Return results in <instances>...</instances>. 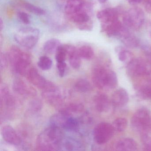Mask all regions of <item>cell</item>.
I'll return each instance as SVG.
<instances>
[{"instance_id":"7bdbcfd3","label":"cell","mask_w":151,"mask_h":151,"mask_svg":"<svg viewBox=\"0 0 151 151\" xmlns=\"http://www.w3.org/2000/svg\"><path fill=\"white\" fill-rule=\"evenodd\" d=\"M3 28H4V23H3L2 19L1 18L0 19V30H1V31L2 30Z\"/></svg>"},{"instance_id":"ee69618b","label":"cell","mask_w":151,"mask_h":151,"mask_svg":"<svg viewBox=\"0 0 151 151\" xmlns=\"http://www.w3.org/2000/svg\"><path fill=\"white\" fill-rule=\"evenodd\" d=\"M148 32H149V34H150V36L151 37V22H149V24H148Z\"/></svg>"},{"instance_id":"30bf717a","label":"cell","mask_w":151,"mask_h":151,"mask_svg":"<svg viewBox=\"0 0 151 151\" xmlns=\"http://www.w3.org/2000/svg\"><path fill=\"white\" fill-rule=\"evenodd\" d=\"M109 70L101 65L93 68L92 72V79L94 85L99 89L106 88Z\"/></svg>"},{"instance_id":"4dcf8cb0","label":"cell","mask_w":151,"mask_h":151,"mask_svg":"<svg viewBox=\"0 0 151 151\" xmlns=\"http://www.w3.org/2000/svg\"><path fill=\"white\" fill-rule=\"evenodd\" d=\"M113 128L116 131L122 132L125 130L128 126V121L122 117L116 118L112 124Z\"/></svg>"},{"instance_id":"e0dca14e","label":"cell","mask_w":151,"mask_h":151,"mask_svg":"<svg viewBox=\"0 0 151 151\" xmlns=\"http://www.w3.org/2000/svg\"><path fill=\"white\" fill-rule=\"evenodd\" d=\"M93 102L95 108L99 112H106L110 109V100L108 97L104 93H99L95 95Z\"/></svg>"},{"instance_id":"f1b7e54d","label":"cell","mask_w":151,"mask_h":151,"mask_svg":"<svg viewBox=\"0 0 151 151\" xmlns=\"http://www.w3.org/2000/svg\"><path fill=\"white\" fill-rule=\"evenodd\" d=\"M75 88L78 92L86 93L91 91L92 87L90 82L86 79H80L75 84Z\"/></svg>"},{"instance_id":"d4e9b609","label":"cell","mask_w":151,"mask_h":151,"mask_svg":"<svg viewBox=\"0 0 151 151\" xmlns=\"http://www.w3.org/2000/svg\"><path fill=\"white\" fill-rule=\"evenodd\" d=\"M80 121L78 119L69 116L64 122L63 129L69 131H78L80 128Z\"/></svg>"},{"instance_id":"f546056e","label":"cell","mask_w":151,"mask_h":151,"mask_svg":"<svg viewBox=\"0 0 151 151\" xmlns=\"http://www.w3.org/2000/svg\"><path fill=\"white\" fill-rule=\"evenodd\" d=\"M78 54L81 58L86 60H90L94 55V51L91 46L83 45L78 49Z\"/></svg>"},{"instance_id":"74e56055","label":"cell","mask_w":151,"mask_h":151,"mask_svg":"<svg viewBox=\"0 0 151 151\" xmlns=\"http://www.w3.org/2000/svg\"><path fill=\"white\" fill-rule=\"evenodd\" d=\"M17 17L22 22L29 24L31 23V17L28 14L24 12H19L17 14Z\"/></svg>"},{"instance_id":"83f0119b","label":"cell","mask_w":151,"mask_h":151,"mask_svg":"<svg viewBox=\"0 0 151 151\" xmlns=\"http://www.w3.org/2000/svg\"><path fill=\"white\" fill-rule=\"evenodd\" d=\"M116 51L118 53V59L122 62H130L134 58L132 53L126 50L122 47H117L116 48Z\"/></svg>"},{"instance_id":"44dd1931","label":"cell","mask_w":151,"mask_h":151,"mask_svg":"<svg viewBox=\"0 0 151 151\" xmlns=\"http://www.w3.org/2000/svg\"><path fill=\"white\" fill-rule=\"evenodd\" d=\"M83 0H68L65 7V12L69 16L74 14L84 9Z\"/></svg>"},{"instance_id":"ab89813d","label":"cell","mask_w":151,"mask_h":151,"mask_svg":"<svg viewBox=\"0 0 151 151\" xmlns=\"http://www.w3.org/2000/svg\"><path fill=\"white\" fill-rule=\"evenodd\" d=\"M8 62H9V61L7 55H6L5 54L1 53V65H0L1 70L6 68Z\"/></svg>"},{"instance_id":"d590c367","label":"cell","mask_w":151,"mask_h":151,"mask_svg":"<svg viewBox=\"0 0 151 151\" xmlns=\"http://www.w3.org/2000/svg\"><path fill=\"white\" fill-rule=\"evenodd\" d=\"M141 141L145 151H151V137L148 134L141 135Z\"/></svg>"},{"instance_id":"1f68e13d","label":"cell","mask_w":151,"mask_h":151,"mask_svg":"<svg viewBox=\"0 0 151 151\" xmlns=\"http://www.w3.org/2000/svg\"><path fill=\"white\" fill-rule=\"evenodd\" d=\"M52 64V60L47 56H42L39 59L38 66L43 70H48Z\"/></svg>"},{"instance_id":"d6986e66","label":"cell","mask_w":151,"mask_h":151,"mask_svg":"<svg viewBox=\"0 0 151 151\" xmlns=\"http://www.w3.org/2000/svg\"><path fill=\"white\" fill-rule=\"evenodd\" d=\"M70 64L74 69L79 68L81 66V57L78 54V49L75 47L70 45H65Z\"/></svg>"},{"instance_id":"3957f363","label":"cell","mask_w":151,"mask_h":151,"mask_svg":"<svg viewBox=\"0 0 151 151\" xmlns=\"http://www.w3.org/2000/svg\"><path fill=\"white\" fill-rule=\"evenodd\" d=\"M40 32L32 27H24L17 31L14 35L15 41L21 46L28 49L33 48L39 40Z\"/></svg>"},{"instance_id":"5bb4252c","label":"cell","mask_w":151,"mask_h":151,"mask_svg":"<svg viewBox=\"0 0 151 151\" xmlns=\"http://www.w3.org/2000/svg\"><path fill=\"white\" fill-rule=\"evenodd\" d=\"M4 140L10 145L18 146L22 143V139L15 130L9 125H5L1 130Z\"/></svg>"},{"instance_id":"8992f818","label":"cell","mask_w":151,"mask_h":151,"mask_svg":"<svg viewBox=\"0 0 151 151\" xmlns=\"http://www.w3.org/2000/svg\"><path fill=\"white\" fill-rule=\"evenodd\" d=\"M1 117L11 116L16 106V101L9 91L8 87L3 85L1 87Z\"/></svg>"},{"instance_id":"cb8c5ba5","label":"cell","mask_w":151,"mask_h":151,"mask_svg":"<svg viewBox=\"0 0 151 151\" xmlns=\"http://www.w3.org/2000/svg\"><path fill=\"white\" fill-rule=\"evenodd\" d=\"M84 110V106L81 103H70L60 109V111L69 116L73 114L82 113Z\"/></svg>"},{"instance_id":"7a4b0ae2","label":"cell","mask_w":151,"mask_h":151,"mask_svg":"<svg viewBox=\"0 0 151 151\" xmlns=\"http://www.w3.org/2000/svg\"><path fill=\"white\" fill-rule=\"evenodd\" d=\"M9 61L15 72L22 76H26L31 63L30 56L19 47L13 46L7 54Z\"/></svg>"},{"instance_id":"7402d4cb","label":"cell","mask_w":151,"mask_h":151,"mask_svg":"<svg viewBox=\"0 0 151 151\" xmlns=\"http://www.w3.org/2000/svg\"><path fill=\"white\" fill-rule=\"evenodd\" d=\"M83 146L77 140L72 138H63L60 144V150L78 151L82 150Z\"/></svg>"},{"instance_id":"4316f807","label":"cell","mask_w":151,"mask_h":151,"mask_svg":"<svg viewBox=\"0 0 151 151\" xmlns=\"http://www.w3.org/2000/svg\"><path fill=\"white\" fill-rule=\"evenodd\" d=\"M139 93L142 98L151 99V79L146 80L139 86Z\"/></svg>"},{"instance_id":"5b68a950","label":"cell","mask_w":151,"mask_h":151,"mask_svg":"<svg viewBox=\"0 0 151 151\" xmlns=\"http://www.w3.org/2000/svg\"><path fill=\"white\" fill-rule=\"evenodd\" d=\"M123 21L124 25L128 29L138 30L142 27L145 22V14L139 8H132L124 14Z\"/></svg>"},{"instance_id":"ac0fdd59","label":"cell","mask_w":151,"mask_h":151,"mask_svg":"<svg viewBox=\"0 0 151 151\" xmlns=\"http://www.w3.org/2000/svg\"><path fill=\"white\" fill-rule=\"evenodd\" d=\"M115 148L116 151H136L138 145L133 139L125 138L118 140L115 145Z\"/></svg>"},{"instance_id":"ffe728a7","label":"cell","mask_w":151,"mask_h":151,"mask_svg":"<svg viewBox=\"0 0 151 151\" xmlns=\"http://www.w3.org/2000/svg\"><path fill=\"white\" fill-rule=\"evenodd\" d=\"M124 26L122 22L118 20L106 26H101V29L102 32H106V34L109 37H117Z\"/></svg>"},{"instance_id":"ba28073f","label":"cell","mask_w":151,"mask_h":151,"mask_svg":"<svg viewBox=\"0 0 151 151\" xmlns=\"http://www.w3.org/2000/svg\"><path fill=\"white\" fill-rule=\"evenodd\" d=\"M114 131L112 124L107 122L100 123L93 129V138L97 144L103 145L111 139Z\"/></svg>"},{"instance_id":"b9f144b4","label":"cell","mask_w":151,"mask_h":151,"mask_svg":"<svg viewBox=\"0 0 151 151\" xmlns=\"http://www.w3.org/2000/svg\"><path fill=\"white\" fill-rule=\"evenodd\" d=\"M142 1V0H127L128 2L132 5H137L140 3Z\"/></svg>"},{"instance_id":"bcb514c9","label":"cell","mask_w":151,"mask_h":151,"mask_svg":"<svg viewBox=\"0 0 151 151\" xmlns=\"http://www.w3.org/2000/svg\"><path fill=\"white\" fill-rule=\"evenodd\" d=\"M149 60H150V61L151 62V53H150V55H149Z\"/></svg>"},{"instance_id":"8d00e7d4","label":"cell","mask_w":151,"mask_h":151,"mask_svg":"<svg viewBox=\"0 0 151 151\" xmlns=\"http://www.w3.org/2000/svg\"><path fill=\"white\" fill-rule=\"evenodd\" d=\"M42 106V102L40 100L34 99L30 102L29 109L31 111L38 112L41 109Z\"/></svg>"},{"instance_id":"8fae6325","label":"cell","mask_w":151,"mask_h":151,"mask_svg":"<svg viewBox=\"0 0 151 151\" xmlns=\"http://www.w3.org/2000/svg\"><path fill=\"white\" fill-rule=\"evenodd\" d=\"M120 11L115 8H107L98 12L97 17L101 23V26H106L118 20Z\"/></svg>"},{"instance_id":"277c9868","label":"cell","mask_w":151,"mask_h":151,"mask_svg":"<svg viewBox=\"0 0 151 151\" xmlns=\"http://www.w3.org/2000/svg\"><path fill=\"white\" fill-rule=\"evenodd\" d=\"M131 125L134 130L141 135L151 132V115L145 109H140L135 112L131 119Z\"/></svg>"},{"instance_id":"60d3db41","label":"cell","mask_w":151,"mask_h":151,"mask_svg":"<svg viewBox=\"0 0 151 151\" xmlns=\"http://www.w3.org/2000/svg\"><path fill=\"white\" fill-rule=\"evenodd\" d=\"M144 6L146 11L148 14H151V0H146Z\"/></svg>"},{"instance_id":"7c38bea8","label":"cell","mask_w":151,"mask_h":151,"mask_svg":"<svg viewBox=\"0 0 151 151\" xmlns=\"http://www.w3.org/2000/svg\"><path fill=\"white\" fill-rule=\"evenodd\" d=\"M42 95L44 99L51 106L60 109L63 106L64 101L63 96L59 89L55 91H43Z\"/></svg>"},{"instance_id":"2e32d148","label":"cell","mask_w":151,"mask_h":151,"mask_svg":"<svg viewBox=\"0 0 151 151\" xmlns=\"http://www.w3.org/2000/svg\"><path fill=\"white\" fill-rule=\"evenodd\" d=\"M129 100L128 92L125 89L120 88L113 93L111 98V103L115 106L121 107L126 105Z\"/></svg>"},{"instance_id":"603a6c76","label":"cell","mask_w":151,"mask_h":151,"mask_svg":"<svg viewBox=\"0 0 151 151\" xmlns=\"http://www.w3.org/2000/svg\"><path fill=\"white\" fill-rule=\"evenodd\" d=\"M69 17L71 21L75 23L78 24L79 27L91 23L90 16L84 9L74 14L69 16Z\"/></svg>"},{"instance_id":"e575fe53","label":"cell","mask_w":151,"mask_h":151,"mask_svg":"<svg viewBox=\"0 0 151 151\" xmlns=\"http://www.w3.org/2000/svg\"><path fill=\"white\" fill-rule=\"evenodd\" d=\"M117 83H118V79H117L116 74L114 71L109 70L107 88L114 89L117 86Z\"/></svg>"},{"instance_id":"f35d334b","label":"cell","mask_w":151,"mask_h":151,"mask_svg":"<svg viewBox=\"0 0 151 151\" xmlns=\"http://www.w3.org/2000/svg\"><path fill=\"white\" fill-rule=\"evenodd\" d=\"M57 69L59 76L60 77H63L65 76L67 70V64L65 62H63L57 63Z\"/></svg>"},{"instance_id":"484cf974","label":"cell","mask_w":151,"mask_h":151,"mask_svg":"<svg viewBox=\"0 0 151 151\" xmlns=\"http://www.w3.org/2000/svg\"><path fill=\"white\" fill-rule=\"evenodd\" d=\"M60 45H61V43L59 40L55 38L50 39L45 42L43 46V49L47 53L53 54L56 52Z\"/></svg>"},{"instance_id":"52a82bcc","label":"cell","mask_w":151,"mask_h":151,"mask_svg":"<svg viewBox=\"0 0 151 151\" xmlns=\"http://www.w3.org/2000/svg\"><path fill=\"white\" fill-rule=\"evenodd\" d=\"M26 77L31 83L43 91H55L58 89L55 84L47 80L34 68H31Z\"/></svg>"},{"instance_id":"f6af8a7d","label":"cell","mask_w":151,"mask_h":151,"mask_svg":"<svg viewBox=\"0 0 151 151\" xmlns=\"http://www.w3.org/2000/svg\"><path fill=\"white\" fill-rule=\"evenodd\" d=\"M98 1L101 3H104L107 1V0H98Z\"/></svg>"},{"instance_id":"6da1fadb","label":"cell","mask_w":151,"mask_h":151,"mask_svg":"<svg viewBox=\"0 0 151 151\" xmlns=\"http://www.w3.org/2000/svg\"><path fill=\"white\" fill-rule=\"evenodd\" d=\"M63 138L61 129L50 125L38 136L36 143L37 150L58 151Z\"/></svg>"},{"instance_id":"d6a6232c","label":"cell","mask_w":151,"mask_h":151,"mask_svg":"<svg viewBox=\"0 0 151 151\" xmlns=\"http://www.w3.org/2000/svg\"><path fill=\"white\" fill-rule=\"evenodd\" d=\"M68 56L66 47L64 45H60L55 52V59L57 63L65 62Z\"/></svg>"},{"instance_id":"836d02e7","label":"cell","mask_w":151,"mask_h":151,"mask_svg":"<svg viewBox=\"0 0 151 151\" xmlns=\"http://www.w3.org/2000/svg\"><path fill=\"white\" fill-rule=\"evenodd\" d=\"M24 7L27 11L36 15L42 16L45 14V11L44 9L31 3H25Z\"/></svg>"},{"instance_id":"9c48e42d","label":"cell","mask_w":151,"mask_h":151,"mask_svg":"<svg viewBox=\"0 0 151 151\" xmlns=\"http://www.w3.org/2000/svg\"><path fill=\"white\" fill-rule=\"evenodd\" d=\"M130 75L134 76H147L151 72V68L146 62L141 59H133L127 66Z\"/></svg>"},{"instance_id":"4fadbf2b","label":"cell","mask_w":151,"mask_h":151,"mask_svg":"<svg viewBox=\"0 0 151 151\" xmlns=\"http://www.w3.org/2000/svg\"><path fill=\"white\" fill-rule=\"evenodd\" d=\"M13 89L16 93L23 96H35L36 91L34 88L28 85L22 79L16 78L14 80Z\"/></svg>"},{"instance_id":"9a60e30c","label":"cell","mask_w":151,"mask_h":151,"mask_svg":"<svg viewBox=\"0 0 151 151\" xmlns=\"http://www.w3.org/2000/svg\"><path fill=\"white\" fill-rule=\"evenodd\" d=\"M117 37L124 45L130 48H135L139 45V41L137 38L132 34L126 26H124Z\"/></svg>"}]
</instances>
